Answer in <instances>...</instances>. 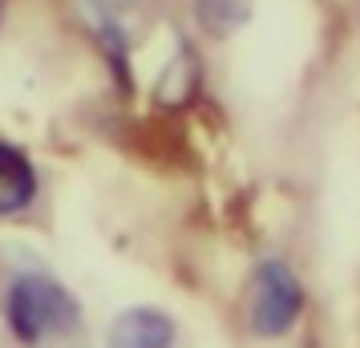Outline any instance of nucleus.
I'll return each mask as SVG.
<instances>
[{"label":"nucleus","mask_w":360,"mask_h":348,"mask_svg":"<svg viewBox=\"0 0 360 348\" xmlns=\"http://www.w3.org/2000/svg\"><path fill=\"white\" fill-rule=\"evenodd\" d=\"M255 0H195V17L211 37H235L251 20Z\"/></svg>","instance_id":"6"},{"label":"nucleus","mask_w":360,"mask_h":348,"mask_svg":"<svg viewBox=\"0 0 360 348\" xmlns=\"http://www.w3.org/2000/svg\"><path fill=\"white\" fill-rule=\"evenodd\" d=\"M0 324L17 348H69L85 332V308L53 267L17 259L0 276Z\"/></svg>","instance_id":"1"},{"label":"nucleus","mask_w":360,"mask_h":348,"mask_svg":"<svg viewBox=\"0 0 360 348\" xmlns=\"http://www.w3.org/2000/svg\"><path fill=\"white\" fill-rule=\"evenodd\" d=\"M195 89H198V61H195V53L182 45L174 53V61L162 69V77L154 85V98L166 101V105H182V101L195 98Z\"/></svg>","instance_id":"5"},{"label":"nucleus","mask_w":360,"mask_h":348,"mask_svg":"<svg viewBox=\"0 0 360 348\" xmlns=\"http://www.w3.org/2000/svg\"><path fill=\"white\" fill-rule=\"evenodd\" d=\"M308 316V283L295 271L292 259L283 255H263L251 267L247 280V299H243V324L247 336L255 340H288Z\"/></svg>","instance_id":"2"},{"label":"nucleus","mask_w":360,"mask_h":348,"mask_svg":"<svg viewBox=\"0 0 360 348\" xmlns=\"http://www.w3.org/2000/svg\"><path fill=\"white\" fill-rule=\"evenodd\" d=\"M179 316L162 304H126L101 328V348H179Z\"/></svg>","instance_id":"3"},{"label":"nucleus","mask_w":360,"mask_h":348,"mask_svg":"<svg viewBox=\"0 0 360 348\" xmlns=\"http://www.w3.org/2000/svg\"><path fill=\"white\" fill-rule=\"evenodd\" d=\"M41 199V174H37L29 150L0 138V219L29 215Z\"/></svg>","instance_id":"4"}]
</instances>
